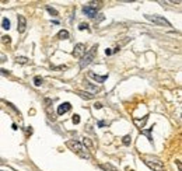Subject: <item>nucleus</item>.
<instances>
[{
    "label": "nucleus",
    "mask_w": 182,
    "mask_h": 171,
    "mask_svg": "<svg viewBox=\"0 0 182 171\" xmlns=\"http://www.w3.org/2000/svg\"><path fill=\"white\" fill-rule=\"evenodd\" d=\"M66 146L69 147L70 150L73 153H76L79 157L81 158H87V160H90L91 158V156H90V152H88L87 147H84V145H83L81 142H79V140H74V139H70L66 142Z\"/></svg>",
    "instance_id": "obj_1"
},
{
    "label": "nucleus",
    "mask_w": 182,
    "mask_h": 171,
    "mask_svg": "<svg viewBox=\"0 0 182 171\" xmlns=\"http://www.w3.org/2000/svg\"><path fill=\"white\" fill-rule=\"evenodd\" d=\"M97 51H98V45H93V46H91V49L84 53V56H83L81 60H80V67H81V69H84V67L88 66L90 63H93V60H94Z\"/></svg>",
    "instance_id": "obj_2"
},
{
    "label": "nucleus",
    "mask_w": 182,
    "mask_h": 171,
    "mask_svg": "<svg viewBox=\"0 0 182 171\" xmlns=\"http://www.w3.org/2000/svg\"><path fill=\"white\" fill-rule=\"evenodd\" d=\"M143 161H144V164L151 168L153 171H164V164L161 160H158L156 157H144L143 158Z\"/></svg>",
    "instance_id": "obj_3"
},
{
    "label": "nucleus",
    "mask_w": 182,
    "mask_h": 171,
    "mask_svg": "<svg viewBox=\"0 0 182 171\" xmlns=\"http://www.w3.org/2000/svg\"><path fill=\"white\" fill-rule=\"evenodd\" d=\"M146 18L150 20L151 23H154V24H157V26L171 27L170 21H168L167 18H164V17H161V16H150V14H147V16H146Z\"/></svg>",
    "instance_id": "obj_4"
},
{
    "label": "nucleus",
    "mask_w": 182,
    "mask_h": 171,
    "mask_svg": "<svg viewBox=\"0 0 182 171\" xmlns=\"http://www.w3.org/2000/svg\"><path fill=\"white\" fill-rule=\"evenodd\" d=\"M86 53V45L84 44H77L74 46V51H73V56L74 57H80L81 59Z\"/></svg>",
    "instance_id": "obj_5"
},
{
    "label": "nucleus",
    "mask_w": 182,
    "mask_h": 171,
    "mask_svg": "<svg viewBox=\"0 0 182 171\" xmlns=\"http://www.w3.org/2000/svg\"><path fill=\"white\" fill-rule=\"evenodd\" d=\"M17 21H18V28H17V31H18L20 34L25 32V30H27V20H25V17L24 16H18V17H17Z\"/></svg>",
    "instance_id": "obj_6"
},
{
    "label": "nucleus",
    "mask_w": 182,
    "mask_h": 171,
    "mask_svg": "<svg viewBox=\"0 0 182 171\" xmlns=\"http://www.w3.org/2000/svg\"><path fill=\"white\" fill-rule=\"evenodd\" d=\"M70 108H72L70 102H63V104H60V105L57 107V115H63V114H66V112H69Z\"/></svg>",
    "instance_id": "obj_7"
},
{
    "label": "nucleus",
    "mask_w": 182,
    "mask_h": 171,
    "mask_svg": "<svg viewBox=\"0 0 182 171\" xmlns=\"http://www.w3.org/2000/svg\"><path fill=\"white\" fill-rule=\"evenodd\" d=\"M83 13L86 14V16H88L90 18H94L95 16H97V10L93 9V7H90V6H84L83 7Z\"/></svg>",
    "instance_id": "obj_8"
},
{
    "label": "nucleus",
    "mask_w": 182,
    "mask_h": 171,
    "mask_svg": "<svg viewBox=\"0 0 182 171\" xmlns=\"http://www.w3.org/2000/svg\"><path fill=\"white\" fill-rule=\"evenodd\" d=\"M88 76L91 77V79H94L95 82L98 83H104L105 80L108 79V75H104V76H98V75H95L94 72H88Z\"/></svg>",
    "instance_id": "obj_9"
},
{
    "label": "nucleus",
    "mask_w": 182,
    "mask_h": 171,
    "mask_svg": "<svg viewBox=\"0 0 182 171\" xmlns=\"http://www.w3.org/2000/svg\"><path fill=\"white\" fill-rule=\"evenodd\" d=\"M147 119H149V115H146V116H143V119H133V122H135V125L137 128H140V131L144 128V125H146V122H147Z\"/></svg>",
    "instance_id": "obj_10"
},
{
    "label": "nucleus",
    "mask_w": 182,
    "mask_h": 171,
    "mask_svg": "<svg viewBox=\"0 0 182 171\" xmlns=\"http://www.w3.org/2000/svg\"><path fill=\"white\" fill-rule=\"evenodd\" d=\"M83 84H84V87H86V89L91 91V94H93V95H94V93H97V91H98V87H97V86H94V84H91V83L87 82V80L83 83Z\"/></svg>",
    "instance_id": "obj_11"
},
{
    "label": "nucleus",
    "mask_w": 182,
    "mask_h": 171,
    "mask_svg": "<svg viewBox=\"0 0 182 171\" xmlns=\"http://www.w3.org/2000/svg\"><path fill=\"white\" fill-rule=\"evenodd\" d=\"M70 34L67 30H60V31L57 32V38L59 39H69Z\"/></svg>",
    "instance_id": "obj_12"
},
{
    "label": "nucleus",
    "mask_w": 182,
    "mask_h": 171,
    "mask_svg": "<svg viewBox=\"0 0 182 171\" xmlns=\"http://www.w3.org/2000/svg\"><path fill=\"white\" fill-rule=\"evenodd\" d=\"M77 94L80 95L81 98H84V100H93L94 98V95L90 94V93H86V91H77Z\"/></svg>",
    "instance_id": "obj_13"
},
{
    "label": "nucleus",
    "mask_w": 182,
    "mask_h": 171,
    "mask_svg": "<svg viewBox=\"0 0 182 171\" xmlns=\"http://www.w3.org/2000/svg\"><path fill=\"white\" fill-rule=\"evenodd\" d=\"M98 167L102 168V170H105V171H116V168H115L113 165H111V164H100Z\"/></svg>",
    "instance_id": "obj_14"
},
{
    "label": "nucleus",
    "mask_w": 182,
    "mask_h": 171,
    "mask_svg": "<svg viewBox=\"0 0 182 171\" xmlns=\"http://www.w3.org/2000/svg\"><path fill=\"white\" fill-rule=\"evenodd\" d=\"M16 62L20 65H27L28 63V57H25V56H17L16 57Z\"/></svg>",
    "instance_id": "obj_15"
},
{
    "label": "nucleus",
    "mask_w": 182,
    "mask_h": 171,
    "mask_svg": "<svg viewBox=\"0 0 182 171\" xmlns=\"http://www.w3.org/2000/svg\"><path fill=\"white\" fill-rule=\"evenodd\" d=\"M130 142H132V136H130V135H126V136H123L122 143H123L125 146H129V145H130Z\"/></svg>",
    "instance_id": "obj_16"
},
{
    "label": "nucleus",
    "mask_w": 182,
    "mask_h": 171,
    "mask_svg": "<svg viewBox=\"0 0 182 171\" xmlns=\"http://www.w3.org/2000/svg\"><path fill=\"white\" fill-rule=\"evenodd\" d=\"M150 131H151V128H149L147 131H146V129H142V135H146L147 139L150 140V142H153V138H151V135H150Z\"/></svg>",
    "instance_id": "obj_17"
},
{
    "label": "nucleus",
    "mask_w": 182,
    "mask_h": 171,
    "mask_svg": "<svg viewBox=\"0 0 182 171\" xmlns=\"http://www.w3.org/2000/svg\"><path fill=\"white\" fill-rule=\"evenodd\" d=\"M42 83H44V79H42V77H39V76L34 77V84H35V86H41Z\"/></svg>",
    "instance_id": "obj_18"
},
{
    "label": "nucleus",
    "mask_w": 182,
    "mask_h": 171,
    "mask_svg": "<svg viewBox=\"0 0 182 171\" xmlns=\"http://www.w3.org/2000/svg\"><path fill=\"white\" fill-rule=\"evenodd\" d=\"M1 26H3L4 30H8V28H10V20L3 18V21H1Z\"/></svg>",
    "instance_id": "obj_19"
},
{
    "label": "nucleus",
    "mask_w": 182,
    "mask_h": 171,
    "mask_svg": "<svg viewBox=\"0 0 182 171\" xmlns=\"http://www.w3.org/2000/svg\"><path fill=\"white\" fill-rule=\"evenodd\" d=\"M46 10L49 11V14L50 16H53V17H56L57 16V10H55V9H52L50 6H46Z\"/></svg>",
    "instance_id": "obj_20"
},
{
    "label": "nucleus",
    "mask_w": 182,
    "mask_h": 171,
    "mask_svg": "<svg viewBox=\"0 0 182 171\" xmlns=\"http://www.w3.org/2000/svg\"><path fill=\"white\" fill-rule=\"evenodd\" d=\"M79 30H80V31H84V30L90 31V27H88V24H86V23H81V24L79 26Z\"/></svg>",
    "instance_id": "obj_21"
},
{
    "label": "nucleus",
    "mask_w": 182,
    "mask_h": 171,
    "mask_svg": "<svg viewBox=\"0 0 182 171\" xmlns=\"http://www.w3.org/2000/svg\"><path fill=\"white\" fill-rule=\"evenodd\" d=\"M72 121H73V123H74V125L80 123V115L74 114V115H73V118H72Z\"/></svg>",
    "instance_id": "obj_22"
},
{
    "label": "nucleus",
    "mask_w": 182,
    "mask_h": 171,
    "mask_svg": "<svg viewBox=\"0 0 182 171\" xmlns=\"http://www.w3.org/2000/svg\"><path fill=\"white\" fill-rule=\"evenodd\" d=\"M0 75H1V76H10V72H8V70H4V69H0Z\"/></svg>",
    "instance_id": "obj_23"
},
{
    "label": "nucleus",
    "mask_w": 182,
    "mask_h": 171,
    "mask_svg": "<svg viewBox=\"0 0 182 171\" xmlns=\"http://www.w3.org/2000/svg\"><path fill=\"white\" fill-rule=\"evenodd\" d=\"M10 41H11V39H10L8 35H4V37H3V42H4V44H10Z\"/></svg>",
    "instance_id": "obj_24"
},
{
    "label": "nucleus",
    "mask_w": 182,
    "mask_h": 171,
    "mask_svg": "<svg viewBox=\"0 0 182 171\" xmlns=\"http://www.w3.org/2000/svg\"><path fill=\"white\" fill-rule=\"evenodd\" d=\"M7 105H8V107H10V108H13V109H14V111H16V112H17V114L20 115V111H18V109H17V108H16V107H14V105H13L11 102H7Z\"/></svg>",
    "instance_id": "obj_25"
},
{
    "label": "nucleus",
    "mask_w": 182,
    "mask_h": 171,
    "mask_svg": "<svg viewBox=\"0 0 182 171\" xmlns=\"http://www.w3.org/2000/svg\"><path fill=\"white\" fill-rule=\"evenodd\" d=\"M94 108H95V109H101V108H102V104H101V102H95Z\"/></svg>",
    "instance_id": "obj_26"
},
{
    "label": "nucleus",
    "mask_w": 182,
    "mask_h": 171,
    "mask_svg": "<svg viewBox=\"0 0 182 171\" xmlns=\"http://www.w3.org/2000/svg\"><path fill=\"white\" fill-rule=\"evenodd\" d=\"M105 125H109V123L105 122V121H100V122H98V126H105Z\"/></svg>",
    "instance_id": "obj_27"
},
{
    "label": "nucleus",
    "mask_w": 182,
    "mask_h": 171,
    "mask_svg": "<svg viewBox=\"0 0 182 171\" xmlns=\"http://www.w3.org/2000/svg\"><path fill=\"white\" fill-rule=\"evenodd\" d=\"M25 132L28 133V135H31L32 133V128L31 126H28V128H25Z\"/></svg>",
    "instance_id": "obj_28"
},
{
    "label": "nucleus",
    "mask_w": 182,
    "mask_h": 171,
    "mask_svg": "<svg viewBox=\"0 0 182 171\" xmlns=\"http://www.w3.org/2000/svg\"><path fill=\"white\" fill-rule=\"evenodd\" d=\"M83 143H84V145H87V146H91V142H90L88 139H84V140H83Z\"/></svg>",
    "instance_id": "obj_29"
},
{
    "label": "nucleus",
    "mask_w": 182,
    "mask_h": 171,
    "mask_svg": "<svg viewBox=\"0 0 182 171\" xmlns=\"http://www.w3.org/2000/svg\"><path fill=\"white\" fill-rule=\"evenodd\" d=\"M176 164H178V168H179V171H181V161H179V160H176Z\"/></svg>",
    "instance_id": "obj_30"
},
{
    "label": "nucleus",
    "mask_w": 182,
    "mask_h": 171,
    "mask_svg": "<svg viewBox=\"0 0 182 171\" xmlns=\"http://www.w3.org/2000/svg\"><path fill=\"white\" fill-rule=\"evenodd\" d=\"M4 164H6V161L3 158H0V165H4Z\"/></svg>",
    "instance_id": "obj_31"
},
{
    "label": "nucleus",
    "mask_w": 182,
    "mask_h": 171,
    "mask_svg": "<svg viewBox=\"0 0 182 171\" xmlns=\"http://www.w3.org/2000/svg\"><path fill=\"white\" fill-rule=\"evenodd\" d=\"M105 53H107V55H111V53H112V51H111V49H107V51H105Z\"/></svg>",
    "instance_id": "obj_32"
},
{
    "label": "nucleus",
    "mask_w": 182,
    "mask_h": 171,
    "mask_svg": "<svg viewBox=\"0 0 182 171\" xmlns=\"http://www.w3.org/2000/svg\"><path fill=\"white\" fill-rule=\"evenodd\" d=\"M130 171H133V170H130Z\"/></svg>",
    "instance_id": "obj_33"
}]
</instances>
